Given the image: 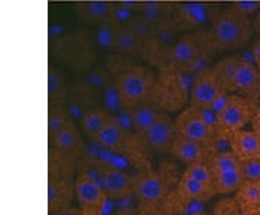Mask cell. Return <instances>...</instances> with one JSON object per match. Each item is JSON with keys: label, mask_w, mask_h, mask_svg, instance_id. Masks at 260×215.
I'll return each instance as SVG.
<instances>
[{"label": "cell", "mask_w": 260, "mask_h": 215, "mask_svg": "<svg viewBox=\"0 0 260 215\" xmlns=\"http://www.w3.org/2000/svg\"><path fill=\"white\" fill-rule=\"evenodd\" d=\"M251 127H253V130L260 133V107H256L254 112H253V116H251Z\"/></svg>", "instance_id": "46"}, {"label": "cell", "mask_w": 260, "mask_h": 215, "mask_svg": "<svg viewBox=\"0 0 260 215\" xmlns=\"http://www.w3.org/2000/svg\"><path fill=\"white\" fill-rule=\"evenodd\" d=\"M184 175L195 179V181H198V182L207 184V185H214L213 170L210 168V165H205L203 162H198V163L189 165Z\"/></svg>", "instance_id": "32"}, {"label": "cell", "mask_w": 260, "mask_h": 215, "mask_svg": "<svg viewBox=\"0 0 260 215\" xmlns=\"http://www.w3.org/2000/svg\"><path fill=\"white\" fill-rule=\"evenodd\" d=\"M127 139V133L110 120L102 130L93 137V141L107 150H119Z\"/></svg>", "instance_id": "14"}, {"label": "cell", "mask_w": 260, "mask_h": 215, "mask_svg": "<svg viewBox=\"0 0 260 215\" xmlns=\"http://www.w3.org/2000/svg\"><path fill=\"white\" fill-rule=\"evenodd\" d=\"M52 215H84L81 211H78V209H75V208H71V206H61V208H58L55 209Z\"/></svg>", "instance_id": "45"}, {"label": "cell", "mask_w": 260, "mask_h": 215, "mask_svg": "<svg viewBox=\"0 0 260 215\" xmlns=\"http://www.w3.org/2000/svg\"><path fill=\"white\" fill-rule=\"evenodd\" d=\"M64 113L67 114L68 120H83L84 116L88 113V110L84 107V104L78 103V101H73V103L67 105Z\"/></svg>", "instance_id": "39"}, {"label": "cell", "mask_w": 260, "mask_h": 215, "mask_svg": "<svg viewBox=\"0 0 260 215\" xmlns=\"http://www.w3.org/2000/svg\"><path fill=\"white\" fill-rule=\"evenodd\" d=\"M253 54H254V59H256V65L260 66V38L253 44Z\"/></svg>", "instance_id": "48"}, {"label": "cell", "mask_w": 260, "mask_h": 215, "mask_svg": "<svg viewBox=\"0 0 260 215\" xmlns=\"http://www.w3.org/2000/svg\"><path fill=\"white\" fill-rule=\"evenodd\" d=\"M210 168L213 170V173H218L223 172L227 169L237 168L240 166V159L236 156L234 152H227V153H220V155H214L213 158L210 159Z\"/></svg>", "instance_id": "30"}, {"label": "cell", "mask_w": 260, "mask_h": 215, "mask_svg": "<svg viewBox=\"0 0 260 215\" xmlns=\"http://www.w3.org/2000/svg\"><path fill=\"white\" fill-rule=\"evenodd\" d=\"M181 18L191 26H201L208 20V10L203 3H185L181 8Z\"/></svg>", "instance_id": "24"}, {"label": "cell", "mask_w": 260, "mask_h": 215, "mask_svg": "<svg viewBox=\"0 0 260 215\" xmlns=\"http://www.w3.org/2000/svg\"><path fill=\"white\" fill-rule=\"evenodd\" d=\"M237 201L246 212L257 215L260 212V182L244 181L237 189Z\"/></svg>", "instance_id": "16"}, {"label": "cell", "mask_w": 260, "mask_h": 215, "mask_svg": "<svg viewBox=\"0 0 260 215\" xmlns=\"http://www.w3.org/2000/svg\"><path fill=\"white\" fill-rule=\"evenodd\" d=\"M253 23L249 16H244L237 10L221 15L214 22L213 35L215 42L224 48H243L247 45L253 33Z\"/></svg>", "instance_id": "1"}, {"label": "cell", "mask_w": 260, "mask_h": 215, "mask_svg": "<svg viewBox=\"0 0 260 215\" xmlns=\"http://www.w3.org/2000/svg\"><path fill=\"white\" fill-rule=\"evenodd\" d=\"M136 8H138V5L132 3V2L114 3V5H112L109 19L119 26H126L130 20L136 16Z\"/></svg>", "instance_id": "26"}, {"label": "cell", "mask_w": 260, "mask_h": 215, "mask_svg": "<svg viewBox=\"0 0 260 215\" xmlns=\"http://www.w3.org/2000/svg\"><path fill=\"white\" fill-rule=\"evenodd\" d=\"M129 107L130 113H132L133 127H135V131L139 134H143L148 130L158 119L159 113H160L155 109L153 104L146 103V101H139V103L132 104Z\"/></svg>", "instance_id": "15"}, {"label": "cell", "mask_w": 260, "mask_h": 215, "mask_svg": "<svg viewBox=\"0 0 260 215\" xmlns=\"http://www.w3.org/2000/svg\"><path fill=\"white\" fill-rule=\"evenodd\" d=\"M260 87L259 71L256 65L240 62L237 66V71L233 77L230 91H243V93H254Z\"/></svg>", "instance_id": "13"}, {"label": "cell", "mask_w": 260, "mask_h": 215, "mask_svg": "<svg viewBox=\"0 0 260 215\" xmlns=\"http://www.w3.org/2000/svg\"><path fill=\"white\" fill-rule=\"evenodd\" d=\"M213 187L214 185H207V184L198 182V181L184 175L182 179L179 181L178 189H179V195L186 199H203L211 194L210 189Z\"/></svg>", "instance_id": "19"}, {"label": "cell", "mask_w": 260, "mask_h": 215, "mask_svg": "<svg viewBox=\"0 0 260 215\" xmlns=\"http://www.w3.org/2000/svg\"><path fill=\"white\" fill-rule=\"evenodd\" d=\"M70 201V189L65 185L64 182H49L48 185V205L49 211L54 212L55 209L61 206L67 205V202Z\"/></svg>", "instance_id": "23"}, {"label": "cell", "mask_w": 260, "mask_h": 215, "mask_svg": "<svg viewBox=\"0 0 260 215\" xmlns=\"http://www.w3.org/2000/svg\"><path fill=\"white\" fill-rule=\"evenodd\" d=\"M211 56L208 55V54H205L204 51H201L200 52V55L195 58V61L191 64V66L188 68L191 73H194L197 77H200V75L205 74V73H208V71H211Z\"/></svg>", "instance_id": "38"}, {"label": "cell", "mask_w": 260, "mask_h": 215, "mask_svg": "<svg viewBox=\"0 0 260 215\" xmlns=\"http://www.w3.org/2000/svg\"><path fill=\"white\" fill-rule=\"evenodd\" d=\"M253 26H254V29H256V30H257V32L260 33V9H259V12H257V15H256V19H254V25H253Z\"/></svg>", "instance_id": "49"}, {"label": "cell", "mask_w": 260, "mask_h": 215, "mask_svg": "<svg viewBox=\"0 0 260 215\" xmlns=\"http://www.w3.org/2000/svg\"><path fill=\"white\" fill-rule=\"evenodd\" d=\"M242 59L240 56H230V58H225L224 61H221L220 64H217V66L211 69L213 74L215 75V78L223 84L224 90L225 91H230V84L233 81V77L237 71V66L240 65Z\"/></svg>", "instance_id": "21"}, {"label": "cell", "mask_w": 260, "mask_h": 215, "mask_svg": "<svg viewBox=\"0 0 260 215\" xmlns=\"http://www.w3.org/2000/svg\"><path fill=\"white\" fill-rule=\"evenodd\" d=\"M110 120H112V116L106 110L94 109V110H88V113L84 116V119L81 120V126H83V130L93 139Z\"/></svg>", "instance_id": "20"}, {"label": "cell", "mask_w": 260, "mask_h": 215, "mask_svg": "<svg viewBox=\"0 0 260 215\" xmlns=\"http://www.w3.org/2000/svg\"><path fill=\"white\" fill-rule=\"evenodd\" d=\"M198 113H200V116H201V119L204 120L213 130H217L218 129V114L211 110L208 105H205V107H195Z\"/></svg>", "instance_id": "40"}, {"label": "cell", "mask_w": 260, "mask_h": 215, "mask_svg": "<svg viewBox=\"0 0 260 215\" xmlns=\"http://www.w3.org/2000/svg\"><path fill=\"white\" fill-rule=\"evenodd\" d=\"M230 98H232V95L229 94V91H223V93L220 94V95H218V97H217V98H215V100H214L213 103L210 104L208 107L220 116V113L223 112L224 109H225V105L229 104Z\"/></svg>", "instance_id": "44"}, {"label": "cell", "mask_w": 260, "mask_h": 215, "mask_svg": "<svg viewBox=\"0 0 260 215\" xmlns=\"http://www.w3.org/2000/svg\"><path fill=\"white\" fill-rule=\"evenodd\" d=\"M232 150L240 160L260 158V133L256 130H239L232 134Z\"/></svg>", "instance_id": "9"}, {"label": "cell", "mask_w": 260, "mask_h": 215, "mask_svg": "<svg viewBox=\"0 0 260 215\" xmlns=\"http://www.w3.org/2000/svg\"><path fill=\"white\" fill-rule=\"evenodd\" d=\"M104 191L107 197L120 198L129 195L132 191V182L129 175L123 169L107 166L104 168Z\"/></svg>", "instance_id": "10"}, {"label": "cell", "mask_w": 260, "mask_h": 215, "mask_svg": "<svg viewBox=\"0 0 260 215\" xmlns=\"http://www.w3.org/2000/svg\"><path fill=\"white\" fill-rule=\"evenodd\" d=\"M142 44L143 42L129 26H120L117 30V37L114 41V49L113 51L123 54V55H135L139 52Z\"/></svg>", "instance_id": "18"}, {"label": "cell", "mask_w": 260, "mask_h": 215, "mask_svg": "<svg viewBox=\"0 0 260 215\" xmlns=\"http://www.w3.org/2000/svg\"><path fill=\"white\" fill-rule=\"evenodd\" d=\"M175 127H177L179 136L191 139V140L200 141V143L207 145V146H208L214 131H215L201 119L198 110L192 105L178 116Z\"/></svg>", "instance_id": "5"}, {"label": "cell", "mask_w": 260, "mask_h": 215, "mask_svg": "<svg viewBox=\"0 0 260 215\" xmlns=\"http://www.w3.org/2000/svg\"><path fill=\"white\" fill-rule=\"evenodd\" d=\"M195 80H197V75L194 73H191L189 69H182L179 74H178V81H179V85L181 88L185 91V93H189L191 88L194 87Z\"/></svg>", "instance_id": "42"}, {"label": "cell", "mask_w": 260, "mask_h": 215, "mask_svg": "<svg viewBox=\"0 0 260 215\" xmlns=\"http://www.w3.org/2000/svg\"><path fill=\"white\" fill-rule=\"evenodd\" d=\"M225 91L223 84L215 78L213 71H208L205 74L197 77L194 87L191 88V105L192 107H205L210 105L214 100Z\"/></svg>", "instance_id": "7"}, {"label": "cell", "mask_w": 260, "mask_h": 215, "mask_svg": "<svg viewBox=\"0 0 260 215\" xmlns=\"http://www.w3.org/2000/svg\"><path fill=\"white\" fill-rule=\"evenodd\" d=\"M207 149H208L207 145L191 140V139H186V137H182L179 134L177 136V139L174 140L172 148H171V150L174 152V155L177 156L178 159L185 162L188 165L203 162V158H204V153Z\"/></svg>", "instance_id": "12"}, {"label": "cell", "mask_w": 260, "mask_h": 215, "mask_svg": "<svg viewBox=\"0 0 260 215\" xmlns=\"http://www.w3.org/2000/svg\"><path fill=\"white\" fill-rule=\"evenodd\" d=\"M75 197L83 208V214L99 215L106 205L107 194L97 182L81 173L75 181Z\"/></svg>", "instance_id": "4"}, {"label": "cell", "mask_w": 260, "mask_h": 215, "mask_svg": "<svg viewBox=\"0 0 260 215\" xmlns=\"http://www.w3.org/2000/svg\"><path fill=\"white\" fill-rule=\"evenodd\" d=\"M201 44L197 38L188 37L178 39L177 44L169 49V59L172 65L177 66L178 69H188L191 64L195 61V58L201 52Z\"/></svg>", "instance_id": "8"}, {"label": "cell", "mask_w": 260, "mask_h": 215, "mask_svg": "<svg viewBox=\"0 0 260 215\" xmlns=\"http://www.w3.org/2000/svg\"><path fill=\"white\" fill-rule=\"evenodd\" d=\"M119 28L120 26L110 19H106L102 23H99V28L95 30V42L99 48H102L103 51H113Z\"/></svg>", "instance_id": "22"}, {"label": "cell", "mask_w": 260, "mask_h": 215, "mask_svg": "<svg viewBox=\"0 0 260 215\" xmlns=\"http://www.w3.org/2000/svg\"><path fill=\"white\" fill-rule=\"evenodd\" d=\"M244 182V176L240 166L227 169L214 175V191L218 194H232L237 192Z\"/></svg>", "instance_id": "17"}, {"label": "cell", "mask_w": 260, "mask_h": 215, "mask_svg": "<svg viewBox=\"0 0 260 215\" xmlns=\"http://www.w3.org/2000/svg\"><path fill=\"white\" fill-rule=\"evenodd\" d=\"M135 191H136V197L139 198L140 202L143 204H153L162 199L165 195V185L164 181L159 178L158 175L150 173V175H145L143 178H140L136 185H135Z\"/></svg>", "instance_id": "11"}, {"label": "cell", "mask_w": 260, "mask_h": 215, "mask_svg": "<svg viewBox=\"0 0 260 215\" xmlns=\"http://www.w3.org/2000/svg\"><path fill=\"white\" fill-rule=\"evenodd\" d=\"M64 33V26L59 25V23H55V25H51L49 26V35L51 37H61Z\"/></svg>", "instance_id": "47"}, {"label": "cell", "mask_w": 260, "mask_h": 215, "mask_svg": "<svg viewBox=\"0 0 260 215\" xmlns=\"http://www.w3.org/2000/svg\"><path fill=\"white\" fill-rule=\"evenodd\" d=\"M54 141H55L56 149L59 152H65V153H70V152H74L78 145H80V136L75 130V127L70 123L67 127H64L59 133H56L54 136Z\"/></svg>", "instance_id": "25"}, {"label": "cell", "mask_w": 260, "mask_h": 215, "mask_svg": "<svg viewBox=\"0 0 260 215\" xmlns=\"http://www.w3.org/2000/svg\"><path fill=\"white\" fill-rule=\"evenodd\" d=\"M110 9H112V3H107V2H90L85 6V15H87V18L91 19L93 22L102 23L103 20L109 19Z\"/></svg>", "instance_id": "33"}, {"label": "cell", "mask_w": 260, "mask_h": 215, "mask_svg": "<svg viewBox=\"0 0 260 215\" xmlns=\"http://www.w3.org/2000/svg\"><path fill=\"white\" fill-rule=\"evenodd\" d=\"M142 136L145 137V140L150 148L167 150L172 148V143L177 139L178 131L172 119L165 113H159L158 119Z\"/></svg>", "instance_id": "6"}, {"label": "cell", "mask_w": 260, "mask_h": 215, "mask_svg": "<svg viewBox=\"0 0 260 215\" xmlns=\"http://www.w3.org/2000/svg\"><path fill=\"white\" fill-rule=\"evenodd\" d=\"M85 83L88 85L90 90L93 91H103L106 88V85L110 83V77L107 75L106 71H90L87 77H85Z\"/></svg>", "instance_id": "34"}, {"label": "cell", "mask_w": 260, "mask_h": 215, "mask_svg": "<svg viewBox=\"0 0 260 215\" xmlns=\"http://www.w3.org/2000/svg\"><path fill=\"white\" fill-rule=\"evenodd\" d=\"M103 94V101H104V107H106V112L109 113L110 116L116 114V113L121 110L126 104L121 98V94L119 91V87L116 83H109L106 85V88L102 91Z\"/></svg>", "instance_id": "27"}, {"label": "cell", "mask_w": 260, "mask_h": 215, "mask_svg": "<svg viewBox=\"0 0 260 215\" xmlns=\"http://www.w3.org/2000/svg\"><path fill=\"white\" fill-rule=\"evenodd\" d=\"M254 107L250 101L244 100L239 95H232L229 104L218 116V129L227 133H236L251 122Z\"/></svg>", "instance_id": "3"}, {"label": "cell", "mask_w": 260, "mask_h": 215, "mask_svg": "<svg viewBox=\"0 0 260 215\" xmlns=\"http://www.w3.org/2000/svg\"><path fill=\"white\" fill-rule=\"evenodd\" d=\"M126 26H129V28L138 35V38H139L142 42L152 41V38H153L155 26H153L149 20H146V19L143 18L142 15H136Z\"/></svg>", "instance_id": "31"}, {"label": "cell", "mask_w": 260, "mask_h": 215, "mask_svg": "<svg viewBox=\"0 0 260 215\" xmlns=\"http://www.w3.org/2000/svg\"><path fill=\"white\" fill-rule=\"evenodd\" d=\"M152 41H155L158 45L164 48H171L177 44V29L174 28L169 22H165L162 25L155 26V32H153V38Z\"/></svg>", "instance_id": "29"}, {"label": "cell", "mask_w": 260, "mask_h": 215, "mask_svg": "<svg viewBox=\"0 0 260 215\" xmlns=\"http://www.w3.org/2000/svg\"><path fill=\"white\" fill-rule=\"evenodd\" d=\"M61 87H62V78L59 77L56 71L49 69V73H48V93H49V95L59 93Z\"/></svg>", "instance_id": "43"}, {"label": "cell", "mask_w": 260, "mask_h": 215, "mask_svg": "<svg viewBox=\"0 0 260 215\" xmlns=\"http://www.w3.org/2000/svg\"><path fill=\"white\" fill-rule=\"evenodd\" d=\"M140 15L149 20L153 26H158L168 22V12L162 3L158 2H145L140 5Z\"/></svg>", "instance_id": "28"}, {"label": "cell", "mask_w": 260, "mask_h": 215, "mask_svg": "<svg viewBox=\"0 0 260 215\" xmlns=\"http://www.w3.org/2000/svg\"><path fill=\"white\" fill-rule=\"evenodd\" d=\"M240 169H242L244 181L260 182V158L240 160Z\"/></svg>", "instance_id": "35"}, {"label": "cell", "mask_w": 260, "mask_h": 215, "mask_svg": "<svg viewBox=\"0 0 260 215\" xmlns=\"http://www.w3.org/2000/svg\"><path fill=\"white\" fill-rule=\"evenodd\" d=\"M234 8L239 13H242L244 16H249V15H253L254 12H259L260 3L254 2V0H242V2H236Z\"/></svg>", "instance_id": "41"}, {"label": "cell", "mask_w": 260, "mask_h": 215, "mask_svg": "<svg viewBox=\"0 0 260 215\" xmlns=\"http://www.w3.org/2000/svg\"><path fill=\"white\" fill-rule=\"evenodd\" d=\"M116 84L119 87L121 98L126 105L143 101L148 95L152 84V77L145 68L133 66L123 71L117 78Z\"/></svg>", "instance_id": "2"}, {"label": "cell", "mask_w": 260, "mask_h": 215, "mask_svg": "<svg viewBox=\"0 0 260 215\" xmlns=\"http://www.w3.org/2000/svg\"><path fill=\"white\" fill-rule=\"evenodd\" d=\"M68 124H70V120H68V117H67L65 113H49V117H48V131H49V136L51 137H54L56 133H59Z\"/></svg>", "instance_id": "36"}, {"label": "cell", "mask_w": 260, "mask_h": 215, "mask_svg": "<svg viewBox=\"0 0 260 215\" xmlns=\"http://www.w3.org/2000/svg\"><path fill=\"white\" fill-rule=\"evenodd\" d=\"M112 120L120 129L126 131L127 134H129L130 131H135V127H133V120H132V113H130V107L129 105H124L121 110L116 113V114H113L112 116Z\"/></svg>", "instance_id": "37"}]
</instances>
